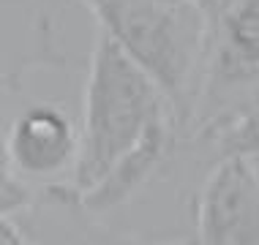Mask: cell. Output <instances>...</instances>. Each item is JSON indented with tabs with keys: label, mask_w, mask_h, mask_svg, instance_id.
<instances>
[{
	"label": "cell",
	"mask_w": 259,
	"mask_h": 245,
	"mask_svg": "<svg viewBox=\"0 0 259 245\" xmlns=\"http://www.w3.org/2000/svg\"><path fill=\"white\" fill-rule=\"evenodd\" d=\"M197 242L259 245V156L232 153L213 161L194 199Z\"/></svg>",
	"instance_id": "obj_3"
},
{
	"label": "cell",
	"mask_w": 259,
	"mask_h": 245,
	"mask_svg": "<svg viewBox=\"0 0 259 245\" xmlns=\"http://www.w3.org/2000/svg\"><path fill=\"white\" fill-rule=\"evenodd\" d=\"M68 0H3V90L19 93L27 76L66 68L60 22Z\"/></svg>",
	"instance_id": "obj_5"
},
{
	"label": "cell",
	"mask_w": 259,
	"mask_h": 245,
	"mask_svg": "<svg viewBox=\"0 0 259 245\" xmlns=\"http://www.w3.org/2000/svg\"><path fill=\"white\" fill-rule=\"evenodd\" d=\"M169 101L161 87L120 49L109 33L96 27L88 79L82 93V142L71 185L90 191L148 136L161 117H169Z\"/></svg>",
	"instance_id": "obj_2"
},
{
	"label": "cell",
	"mask_w": 259,
	"mask_h": 245,
	"mask_svg": "<svg viewBox=\"0 0 259 245\" xmlns=\"http://www.w3.org/2000/svg\"><path fill=\"white\" fill-rule=\"evenodd\" d=\"M178 142H180V131H178L175 117L172 115L161 117L148 131V136L125 158L117 161L115 169L107 177L99 180L90 191L79 196V210L101 215V213H112V210L128 205L161 169H166L169 158L175 156Z\"/></svg>",
	"instance_id": "obj_6"
},
{
	"label": "cell",
	"mask_w": 259,
	"mask_h": 245,
	"mask_svg": "<svg viewBox=\"0 0 259 245\" xmlns=\"http://www.w3.org/2000/svg\"><path fill=\"white\" fill-rule=\"evenodd\" d=\"M186 139L213 153V161L232 153L259 156V82L224 109L199 120Z\"/></svg>",
	"instance_id": "obj_7"
},
{
	"label": "cell",
	"mask_w": 259,
	"mask_h": 245,
	"mask_svg": "<svg viewBox=\"0 0 259 245\" xmlns=\"http://www.w3.org/2000/svg\"><path fill=\"white\" fill-rule=\"evenodd\" d=\"M82 131L58 101L25 107L6 128L0 164L30 183H55L66 172L74 174Z\"/></svg>",
	"instance_id": "obj_4"
},
{
	"label": "cell",
	"mask_w": 259,
	"mask_h": 245,
	"mask_svg": "<svg viewBox=\"0 0 259 245\" xmlns=\"http://www.w3.org/2000/svg\"><path fill=\"white\" fill-rule=\"evenodd\" d=\"M96 27L166 95L180 136L188 134L207 71L213 22L197 0H76Z\"/></svg>",
	"instance_id": "obj_1"
},
{
	"label": "cell",
	"mask_w": 259,
	"mask_h": 245,
	"mask_svg": "<svg viewBox=\"0 0 259 245\" xmlns=\"http://www.w3.org/2000/svg\"><path fill=\"white\" fill-rule=\"evenodd\" d=\"M0 242H3V245L30 242V240H27V234L22 232V226H19V221L14 218V215H0Z\"/></svg>",
	"instance_id": "obj_8"
}]
</instances>
